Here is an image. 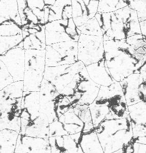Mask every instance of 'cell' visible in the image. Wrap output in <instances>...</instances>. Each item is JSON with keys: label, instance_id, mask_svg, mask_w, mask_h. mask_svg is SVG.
Instances as JSON below:
<instances>
[{"label": "cell", "instance_id": "1", "mask_svg": "<svg viewBox=\"0 0 146 153\" xmlns=\"http://www.w3.org/2000/svg\"><path fill=\"white\" fill-rule=\"evenodd\" d=\"M107 66L115 81L120 82L139 70L146 59V54L138 53L127 43L126 39L104 41Z\"/></svg>", "mask_w": 146, "mask_h": 153}, {"label": "cell", "instance_id": "2", "mask_svg": "<svg viewBox=\"0 0 146 153\" xmlns=\"http://www.w3.org/2000/svg\"><path fill=\"white\" fill-rule=\"evenodd\" d=\"M89 106L94 127L105 120L130 117L122 88L116 81L108 86H101L97 96Z\"/></svg>", "mask_w": 146, "mask_h": 153}, {"label": "cell", "instance_id": "3", "mask_svg": "<svg viewBox=\"0 0 146 153\" xmlns=\"http://www.w3.org/2000/svg\"><path fill=\"white\" fill-rule=\"evenodd\" d=\"M95 17L103 31L104 41L125 39L142 34L137 13L129 6L114 12H97Z\"/></svg>", "mask_w": 146, "mask_h": 153}, {"label": "cell", "instance_id": "4", "mask_svg": "<svg viewBox=\"0 0 146 153\" xmlns=\"http://www.w3.org/2000/svg\"><path fill=\"white\" fill-rule=\"evenodd\" d=\"M104 153H125L133 137L130 117L107 120L94 127Z\"/></svg>", "mask_w": 146, "mask_h": 153}, {"label": "cell", "instance_id": "5", "mask_svg": "<svg viewBox=\"0 0 146 153\" xmlns=\"http://www.w3.org/2000/svg\"><path fill=\"white\" fill-rule=\"evenodd\" d=\"M24 81L14 82L0 90V130H21Z\"/></svg>", "mask_w": 146, "mask_h": 153}, {"label": "cell", "instance_id": "6", "mask_svg": "<svg viewBox=\"0 0 146 153\" xmlns=\"http://www.w3.org/2000/svg\"><path fill=\"white\" fill-rule=\"evenodd\" d=\"M93 128L89 105H76L49 124V137L77 134Z\"/></svg>", "mask_w": 146, "mask_h": 153}, {"label": "cell", "instance_id": "7", "mask_svg": "<svg viewBox=\"0 0 146 153\" xmlns=\"http://www.w3.org/2000/svg\"><path fill=\"white\" fill-rule=\"evenodd\" d=\"M39 116L50 124L72 107L64 94H60L45 79L39 90Z\"/></svg>", "mask_w": 146, "mask_h": 153}, {"label": "cell", "instance_id": "8", "mask_svg": "<svg viewBox=\"0 0 146 153\" xmlns=\"http://www.w3.org/2000/svg\"><path fill=\"white\" fill-rule=\"evenodd\" d=\"M101 86L90 77L86 66L74 76L63 90L61 94L67 98L72 106L76 105H89L96 99Z\"/></svg>", "mask_w": 146, "mask_h": 153}, {"label": "cell", "instance_id": "9", "mask_svg": "<svg viewBox=\"0 0 146 153\" xmlns=\"http://www.w3.org/2000/svg\"><path fill=\"white\" fill-rule=\"evenodd\" d=\"M45 67V49H25L24 91H39Z\"/></svg>", "mask_w": 146, "mask_h": 153}, {"label": "cell", "instance_id": "10", "mask_svg": "<svg viewBox=\"0 0 146 153\" xmlns=\"http://www.w3.org/2000/svg\"><path fill=\"white\" fill-rule=\"evenodd\" d=\"M46 45L63 42H78L81 34L72 18L45 24Z\"/></svg>", "mask_w": 146, "mask_h": 153}, {"label": "cell", "instance_id": "11", "mask_svg": "<svg viewBox=\"0 0 146 153\" xmlns=\"http://www.w3.org/2000/svg\"><path fill=\"white\" fill-rule=\"evenodd\" d=\"M46 67L70 65L78 61V42H63L46 45Z\"/></svg>", "mask_w": 146, "mask_h": 153}, {"label": "cell", "instance_id": "12", "mask_svg": "<svg viewBox=\"0 0 146 153\" xmlns=\"http://www.w3.org/2000/svg\"><path fill=\"white\" fill-rule=\"evenodd\" d=\"M105 57L103 36L80 34L78 41V59L85 66L96 63Z\"/></svg>", "mask_w": 146, "mask_h": 153}, {"label": "cell", "instance_id": "13", "mask_svg": "<svg viewBox=\"0 0 146 153\" xmlns=\"http://www.w3.org/2000/svg\"><path fill=\"white\" fill-rule=\"evenodd\" d=\"M84 66L82 61L78 60L70 65L46 67L44 79L61 94L65 87L72 81L76 73Z\"/></svg>", "mask_w": 146, "mask_h": 153}, {"label": "cell", "instance_id": "14", "mask_svg": "<svg viewBox=\"0 0 146 153\" xmlns=\"http://www.w3.org/2000/svg\"><path fill=\"white\" fill-rule=\"evenodd\" d=\"M132 127V142L146 144V99L128 106Z\"/></svg>", "mask_w": 146, "mask_h": 153}, {"label": "cell", "instance_id": "15", "mask_svg": "<svg viewBox=\"0 0 146 153\" xmlns=\"http://www.w3.org/2000/svg\"><path fill=\"white\" fill-rule=\"evenodd\" d=\"M0 60L5 65L14 82L23 81L25 68V49L16 47L0 55Z\"/></svg>", "mask_w": 146, "mask_h": 153}, {"label": "cell", "instance_id": "16", "mask_svg": "<svg viewBox=\"0 0 146 153\" xmlns=\"http://www.w3.org/2000/svg\"><path fill=\"white\" fill-rule=\"evenodd\" d=\"M22 26L0 25V55L16 47H24Z\"/></svg>", "mask_w": 146, "mask_h": 153}, {"label": "cell", "instance_id": "17", "mask_svg": "<svg viewBox=\"0 0 146 153\" xmlns=\"http://www.w3.org/2000/svg\"><path fill=\"white\" fill-rule=\"evenodd\" d=\"M72 18L78 29L97 13L99 0H71Z\"/></svg>", "mask_w": 146, "mask_h": 153}, {"label": "cell", "instance_id": "18", "mask_svg": "<svg viewBox=\"0 0 146 153\" xmlns=\"http://www.w3.org/2000/svg\"><path fill=\"white\" fill-rule=\"evenodd\" d=\"M82 132L49 137L51 153H84L80 144Z\"/></svg>", "mask_w": 146, "mask_h": 153}, {"label": "cell", "instance_id": "19", "mask_svg": "<svg viewBox=\"0 0 146 153\" xmlns=\"http://www.w3.org/2000/svg\"><path fill=\"white\" fill-rule=\"evenodd\" d=\"M24 49L44 50L46 47L45 25L22 26Z\"/></svg>", "mask_w": 146, "mask_h": 153}, {"label": "cell", "instance_id": "20", "mask_svg": "<svg viewBox=\"0 0 146 153\" xmlns=\"http://www.w3.org/2000/svg\"><path fill=\"white\" fill-rule=\"evenodd\" d=\"M15 153H51L49 138L33 137L19 134Z\"/></svg>", "mask_w": 146, "mask_h": 153}, {"label": "cell", "instance_id": "21", "mask_svg": "<svg viewBox=\"0 0 146 153\" xmlns=\"http://www.w3.org/2000/svg\"><path fill=\"white\" fill-rule=\"evenodd\" d=\"M19 134L33 137L49 138V124L39 115L34 118H21Z\"/></svg>", "mask_w": 146, "mask_h": 153}, {"label": "cell", "instance_id": "22", "mask_svg": "<svg viewBox=\"0 0 146 153\" xmlns=\"http://www.w3.org/2000/svg\"><path fill=\"white\" fill-rule=\"evenodd\" d=\"M90 77L100 86H108L115 81L107 66L105 58L96 63L86 66Z\"/></svg>", "mask_w": 146, "mask_h": 153}, {"label": "cell", "instance_id": "23", "mask_svg": "<svg viewBox=\"0 0 146 153\" xmlns=\"http://www.w3.org/2000/svg\"><path fill=\"white\" fill-rule=\"evenodd\" d=\"M17 24L22 26L17 0L0 1V25Z\"/></svg>", "mask_w": 146, "mask_h": 153}, {"label": "cell", "instance_id": "24", "mask_svg": "<svg viewBox=\"0 0 146 153\" xmlns=\"http://www.w3.org/2000/svg\"><path fill=\"white\" fill-rule=\"evenodd\" d=\"M39 91H24L21 101V118L39 115Z\"/></svg>", "mask_w": 146, "mask_h": 153}, {"label": "cell", "instance_id": "25", "mask_svg": "<svg viewBox=\"0 0 146 153\" xmlns=\"http://www.w3.org/2000/svg\"><path fill=\"white\" fill-rule=\"evenodd\" d=\"M140 73H133L120 82L128 106L140 102L138 97V85Z\"/></svg>", "mask_w": 146, "mask_h": 153}, {"label": "cell", "instance_id": "26", "mask_svg": "<svg viewBox=\"0 0 146 153\" xmlns=\"http://www.w3.org/2000/svg\"><path fill=\"white\" fill-rule=\"evenodd\" d=\"M80 144L84 153H104L95 128L82 131Z\"/></svg>", "mask_w": 146, "mask_h": 153}, {"label": "cell", "instance_id": "27", "mask_svg": "<svg viewBox=\"0 0 146 153\" xmlns=\"http://www.w3.org/2000/svg\"><path fill=\"white\" fill-rule=\"evenodd\" d=\"M19 133L14 130L4 129L0 131V153H14Z\"/></svg>", "mask_w": 146, "mask_h": 153}, {"label": "cell", "instance_id": "28", "mask_svg": "<svg viewBox=\"0 0 146 153\" xmlns=\"http://www.w3.org/2000/svg\"><path fill=\"white\" fill-rule=\"evenodd\" d=\"M72 18V13L63 8L57 6L45 5L44 21L45 24L56 20Z\"/></svg>", "mask_w": 146, "mask_h": 153}, {"label": "cell", "instance_id": "29", "mask_svg": "<svg viewBox=\"0 0 146 153\" xmlns=\"http://www.w3.org/2000/svg\"><path fill=\"white\" fill-rule=\"evenodd\" d=\"M18 11L21 19L22 25H36L40 24L39 20L32 10L27 6V0H17Z\"/></svg>", "mask_w": 146, "mask_h": 153}, {"label": "cell", "instance_id": "30", "mask_svg": "<svg viewBox=\"0 0 146 153\" xmlns=\"http://www.w3.org/2000/svg\"><path fill=\"white\" fill-rule=\"evenodd\" d=\"M127 6V0H99L97 12H114Z\"/></svg>", "mask_w": 146, "mask_h": 153}, {"label": "cell", "instance_id": "31", "mask_svg": "<svg viewBox=\"0 0 146 153\" xmlns=\"http://www.w3.org/2000/svg\"><path fill=\"white\" fill-rule=\"evenodd\" d=\"M81 33L90 36H102L103 35L99 23L94 17L88 20L80 29Z\"/></svg>", "mask_w": 146, "mask_h": 153}, {"label": "cell", "instance_id": "32", "mask_svg": "<svg viewBox=\"0 0 146 153\" xmlns=\"http://www.w3.org/2000/svg\"><path fill=\"white\" fill-rule=\"evenodd\" d=\"M127 5L137 13L139 22L146 20V0H127Z\"/></svg>", "mask_w": 146, "mask_h": 153}, {"label": "cell", "instance_id": "33", "mask_svg": "<svg viewBox=\"0 0 146 153\" xmlns=\"http://www.w3.org/2000/svg\"><path fill=\"white\" fill-rule=\"evenodd\" d=\"M14 82L5 65L0 60V90Z\"/></svg>", "mask_w": 146, "mask_h": 153}, {"label": "cell", "instance_id": "34", "mask_svg": "<svg viewBox=\"0 0 146 153\" xmlns=\"http://www.w3.org/2000/svg\"><path fill=\"white\" fill-rule=\"evenodd\" d=\"M127 43L130 45L135 49L137 50L140 47L144 46L146 44V42L142 37V34H136L131 36L126 39Z\"/></svg>", "mask_w": 146, "mask_h": 153}, {"label": "cell", "instance_id": "35", "mask_svg": "<svg viewBox=\"0 0 146 153\" xmlns=\"http://www.w3.org/2000/svg\"><path fill=\"white\" fill-rule=\"evenodd\" d=\"M45 5L57 6L72 13L71 0H44Z\"/></svg>", "mask_w": 146, "mask_h": 153}, {"label": "cell", "instance_id": "36", "mask_svg": "<svg viewBox=\"0 0 146 153\" xmlns=\"http://www.w3.org/2000/svg\"><path fill=\"white\" fill-rule=\"evenodd\" d=\"M125 153H146V144L132 142L126 149Z\"/></svg>", "mask_w": 146, "mask_h": 153}, {"label": "cell", "instance_id": "37", "mask_svg": "<svg viewBox=\"0 0 146 153\" xmlns=\"http://www.w3.org/2000/svg\"><path fill=\"white\" fill-rule=\"evenodd\" d=\"M27 6L32 10L34 9L44 10V0H27Z\"/></svg>", "mask_w": 146, "mask_h": 153}, {"label": "cell", "instance_id": "38", "mask_svg": "<svg viewBox=\"0 0 146 153\" xmlns=\"http://www.w3.org/2000/svg\"><path fill=\"white\" fill-rule=\"evenodd\" d=\"M140 27L143 39L146 40V20L140 22Z\"/></svg>", "mask_w": 146, "mask_h": 153}, {"label": "cell", "instance_id": "39", "mask_svg": "<svg viewBox=\"0 0 146 153\" xmlns=\"http://www.w3.org/2000/svg\"><path fill=\"white\" fill-rule=\"evenodd\" d=\"M139 72H144L146 73V59L145 60L144 63L140 68Z\"/></svg>", "mask_w": 146, "mask_h": 153}, {"label": "cell", "instance_id": "40", "mask_svg": "<svg viewBox=\"0 0 146 153\" xmlns=\"http://www.w3.org/2000/svg\"><path fill=\"white\" fill-rule=\"evenodd\" d=\"M0 131H1V130H0Z\"/></svg>", "mask_w": 146, "mask_h": 153}]
</instances>
